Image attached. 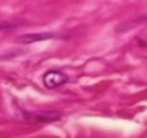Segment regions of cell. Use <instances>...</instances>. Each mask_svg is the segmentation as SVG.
<instances>
[{
    "mask_svg": "<svg viewBox=\"0 0 147 138\" xmlns=\"http://www.w3.org/2000/svg\"><path fill=\"white\" fill-rule=\"evenodd\" d=\"M65 82H67V75L62 73V72H58V70H50V72H46L45 77H43V84H45V87H48V89L60 87V85L65 84Z\"/></svg>",
    "mask_w": 147,
    "mask_h": 138,
    "instance_id": "6da1fadb",
    "label": "cell"
},
{
    "mask_svg": "<svg viewBox=\"0 0 147 138\" xmlns=\"http://www.w3.org/2000/svg\"><path fill=\"white\" fill-rule=\"evenodd\" d=\"M48 38H53L51 34H28L24 38H21L22 43H33V41H39V39H48Z\"/></svg>",
    "mask_w": 147,
    "mask_h": 138,
    "instance_id": "7a4b0ae2",
    "label": "cell"
},
{
    "mask_svg": "<svg viewBox=\"0 0 147 138\" xmlns=\"http://www.w3.org/2000/svg\"><path fill=\"white\" fill-rule=\"evenodd\" d=\"M5 27H7L5 24H0V29H5Z\"/></svg>",
    "mask_w": 147,
    "mask_h": 138,
    "instance_id": "3957f363",
    "label": "cell"
}]
</instances>
